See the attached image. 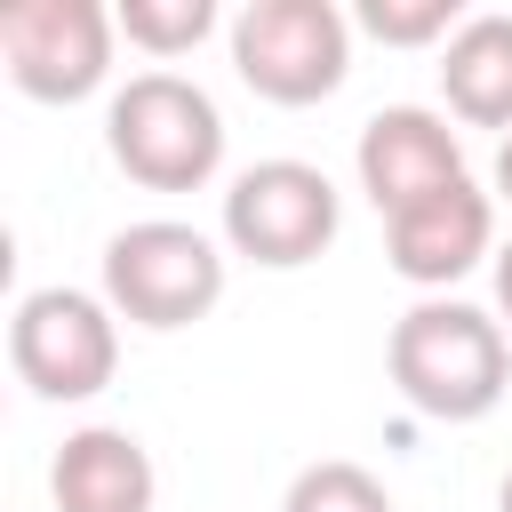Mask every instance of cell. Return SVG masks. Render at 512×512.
<instances>
[{"mask_svg": "<svg viewBox=\"0 0 512 512\" xmlns=\"http://www.w3.org/2000/svg\"><path fill=\"white\" fill-rule=\"evenodd\" d=\"M392 392L432 424H480L512 384V336L464 296H416L384 344Z\"/></svg>", "mask_w": 512, "mask_h": 512, "instance_id": "cell-1", "label": "cell"}, {"mask_svg": "<svg viewBox=\"0 0 512 512\" xmlns=\"http://www.w3.org/2000/svg\"><path fill=\"white\" fill-rule=\"evenodd\" d=\"M104 152L144 192H200L224 168V112L200 80L152 64L128 72L104 104Z\"/></svg>", "mask_w": 512, "mask_h": 512, "instance_id": "cell-2", "label": "cell"}, {"mask_svg": "<svg viewBox=\"0 0 512 512\" xmlns=\"http://www.w3.org/2000/svg\"><path fill=\"white\" fill-rule=\"evenodd\" d=\"M128 328H192L216 312L224 296V248L200 232V224H176V216H144V224H120L104 240V288H96Z\"/></svg>", "mask_w": 512, "mask_h": 512, "instance_id": "cell-3", "label": "cell"}, {"mask_svg": "<svg viewBox=\"0 0 512 512\" xmlns=\"http://www.w3.org/2000/svg\"><path fill=\"white\" fill-rule=\"evenodd\" d=\"M232 72L264 104H328L352 72V16L336 0H248L232 16Z\"/></svg>", "mask_w": 512, "mask_h": 512, "instance_id": "cell-4", "label": "cell"}, {"mask_svg": "<svg viewBox=\"0 0 512 512\" xmlns=\"http://www.w3.org/2000/svg\"><path fill=\"white\" fill-rule=\"evenodd\" d=\"M8 368L32 400H96L120 368V312L88 288H32L8 312Z\"/></svg>", "mask_w": 512, "mask_h": 512, "instance_id": "cell-5", "label": "cell"}, {"mask_svg": "<svg viewBox=\"0 0 512 512\" xmlns=\"http://www.w3.org/2000/svg\"><path fill=\"white\" fill-rule=\"evenodd\" d=\"M336 232H344V192L312 160H256L224 192V248L264 272H296L328 256Z\"/></svg>", "mask_w": 512, "mask_h": 512, "instance_id": "cell-6", "label": "cell"}, {"mask_svg": "<svg viewBox=\"0 0 512 512\" xmlns=\"http://www.w3.org/2000/svg\"><path fill=\"white\" fill-rule=\"evenodd\" d=\"M120 16L104 0H16L0 8V64L32 104H80L112 80Z\"/></svg>", "mask_w": 512, "mask_h": 512, "instance_id": "cell-7", "label": "cell"}, {"mask_svg": "<svg viewBox=\"0 0 512 512\" xmlns=\"http://www.w3.org/2000/svg\"><path fill=\"white\" fill-rule=\"evenodd\" d=\"M496 192H480L472 176L408 200L400 216H384V264L424 288V296H448L472 264H496Z\"/></svg>", "mask_w": 512, "mask_h": 512, "instance_id": "cell-8", "label": "cell"}, {"mask_svg": "<svg viewBox=\"0 0 512 512\" xmlns=\"http://www.w3.org/2000/svg\"><path fill=\"white\" fill-rule=\"evenodd\" d=\"M352 168H360V192L376 200V216H400L408 200H424V192L464 176V136L432 104H384L360 128Z\"/></svg>", "mask_w": 512, "mask_h": 512, "instance_id": "cell-9", "label": "cell"}, {"mask_svg": "<svg viewBox=\"0 0 512 512\" xmlns=\"http://www.w3.org/2000/svg\"><path fill=\"white\" fill-rule=\"evenodd\" d=\"M48 496H56V512H152L160 472L136 432L80 424V432H64V448L48 464Z\"/></svg>", "mask_w": 512, "mask_h": 512, "instance_id": "cell-10", "label": "cell"}, {"mask_svg": "<svg viewBox=\"0 0 512 512\" xmlns=\"http://www.w3.org/2000/svg\"><path fill=\"white\" fill-rule=\"evenodd\" d=\"M440 96H448V120L512 136V16L504 8H480L456 24V40L440 48Z\"/></svg>", "mask_w": 512, "mask_h": 512, "instance_id": "cell-11", "label": "cell"}, {"mask_svg": "<svg viewBox=\"0 0 512 512\" xmlns=\"http://www.w3.org/2000/svg\"><path fill=\"white\" fill-rule=\"evenodd\" d=\"M112 16H120V40L144 48L152 64H176L216 32V0H120Z\"/></svg>", "mask_w": 512, "mask_h": 512, "instance_id": "cell-12", "label": "cell"}, {"mask_svg": "<svg viewBox=\"0 0 512 512\" xmlns=\"http://www.w3.org/2000/svg\"><path fill=\"white\" fill-rule=\"evenodd\" d=\"M280 512H392V496H384V480H376L368 464L320 456V464H304V472L288 480Z\"/></svg>", "mask_w": 512, "mask_h": 512, "instance_id": "cell-13", "label": "cell"}, {"mask_svg": "<svg viewBox=\"0 0 512 512\" xmlns=\"http://www.w3.org/2000/svg\"><path fill=\"white\" fill-rule=\"evenodd\" d=\"M352 24L368 40H384V48H448L456 24H464V8L456 0H360Z\"/></svg>", "mask_w": 512, "mask_h": 512, "instance_id": "cell-14", "label": "cell"}, {"mask_svg": "<svg viewBox=\"0 0 512 512\" xmlns=\"http://www.w3.org/2000/svg\"><path fill=\"white\" fill-rule=\"evenodd\" d=\"M488 272H496V320H504V336H512V240L496 248V264H488Z\"/></svg>", "mask_w": 512, "mask_h": 512, "instance_id": "cell-15", "label": "cell"}, {"mask_svg": "<svg viewBox=\"0 0 512 512\" xmlns=\"http://www.w3.org/2000/svg\"><path fill=\"white\" fill-rule=\"evenodd\" d=\"M496 200H504V208H512V136H504V144H496Z\"/></svg>", "mask_w": 512, "mask_h": 512, "instance_id": "cell-16", "label": "cell"}, {"mask_svg": "<svg viewBox=\"0 0 512 512\" xmlns=\"http://www.w3.org/2000/svg\"><path fill=\"white\" fill-rule=\"evenodd\" d=\"M496 512H512V472H504V488H496Z\"/></svg>", "mask_w": 512, "mask_h": 512, "instance_id": "cell-17", "label": "cell"}]
</instances>
